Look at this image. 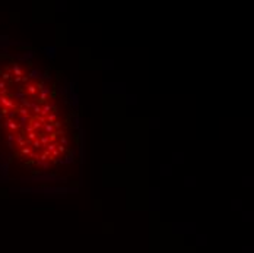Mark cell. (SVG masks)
<instances>
[{"label": "cell", "instance_id": "5", "mask_svg": "<svg viewBox=\"0 0 254 253\" xmlns=\"http://www.w3.org/2000/svg\"><path fill=\"white\" fill-rule=\"evenodd\" d=\"M54 126H56V127H60V126H61V123H60V121H54Z\"/></svg>", "mask_w": 254, "mask_h": 253}, {"label": "cell", "instance_id": "1", "mask_svg": "<svg viewBox=\"0 0 254 253\" xmlns=\"http://www.w3.org/2000/svg\"><path fill=\"white\" fill-rule=\"evenodd\" d=\"M32 148H35V149H40V148H41V142H40V139L32 141Z\"/></svg>", "mask_w": 254, "mask_h": 253}, {"label": "cell", "instance_id": "6", "mask_svg": "<svg viewBox=\"0 0 254 253\" xmlns=\"http://www.w3.org/2000/svg\"><path fill=\"white\" fill-rule=\"evenodd\" d=\"M61 143H63V145H66V143H67V141H66V138H61Z\"/></svg>", "mask_w": 254, "mask_h": 253}, {"label": "cell", "instance_id": "2", "mask_svg": "<svg viewBox=\"0 0 254 253\" xmlns=\"http://www.w3.org/2000/svg\"><path fill=\"white\" fill-rule=\"evenodd\" d=\"M53 129H54V126H53V124H45V132L51 133V132H53Z\"/></svg>", "mask_w": 254, "mask_h": 253}, {"label": "cell", "instance_id": "4", "mask_svg": "<svg viewBox=\"0 0 254 253\" xmlns=\"http://www.w3.org/2000/svg\"><path fill=\"white\" fill-rule=\"evenodd\" d=\"M54 119H56V113H54V114H51V116H48V121H53Z\"/></svg>", "mask_w": 254, "mask_h": 253}, {"label": "cell", "instance_id": "3", "mask_svg": "<svg viewBox=\"0 0 254 253\" xmlns=\"http://www.w3.org/2000/svg\"><path fill=\"white\" fill-rule=\"evenodd\" d=\"M54 146H56L54 143H48V145H47V151H56Z\"/></svg>", "mask_w": 254, "mask_h": 253}]
</instances>
